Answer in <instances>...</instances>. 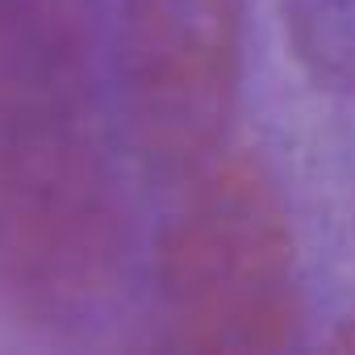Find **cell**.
I'll use <instances>...</instances> for the list:
<instances>
[{"mask_svg":"<svg viewBox=\"0 0 355 355\" xmlns=\"http://www.w3.org/2000/svg\"><path fill=\"white\" fill-rule=\"evenodd\" d=\"M171 343L214 355L280 351L301 322L297 247L272 175L247 155H214L189 180L159 243Z\"/></svg>","mask_w":355,"mask_h":355,"instance_id":"cell-1","label":"cell"},{"mask_svg":"<svg viewBox=\"0 0 355 355\" xmlns=\"http://www.w3.org/2000/svg\"><path fill=\"white\" fill-rule=\"evenodd\" d=\"M121 76L134 130L167 171L226 150L243 84V0H125Z\"/></svg>","mask_w":355,"mask_h":355,"instance_id":"cell-2","label":"cell"},{"mask_svg":"<svg viewBox=\"0 0 355 355\" xmlns=\"http://www.w3.org/2000/svg\"><path fill=\"white\" fill-rule=\"evenodd\" d=\"M301 76L330 96H355V0H280Z\"/></svg>","mask_w":355,"mask_h":355,"instance_id":"cell-3","label":"cell"},{"mask_svg":"<svg viewBox=\"0 0 355 355\" xmlns=\"http://www.w3.org/2000/svg\"><path fill=\"white\" fill-rule=\"evenodd\" d=\"M330 347H334V351H343V355H355V322H343V326H338V334L330 338Z\"/></svg>","mask_w":355,"mask_h":355,"instance_id":"cell-4","label":"cell"}]
</instances>
